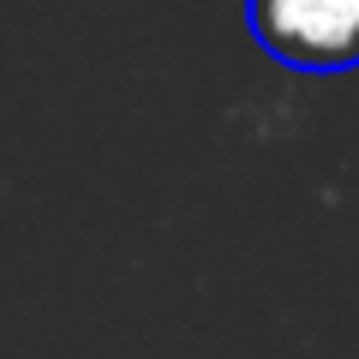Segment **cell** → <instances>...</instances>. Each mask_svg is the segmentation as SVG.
Wrapping results in <instances>:
<instances>
[{
  "label": "cell",
  "instance_id": "cell-1",
  "mask_svg": "<svg viewBox=\"0 0 359 359\" xmlns=\"http://www.w3.org/2000/svg\"><path fill=\"white\" fill-rule=\"evenodd\" d=\"M257 48L294 72H353L359 0H245Z\"/></svg>",
  "mask_w": 359,
  "mask_h": 359
}]
</instances>
